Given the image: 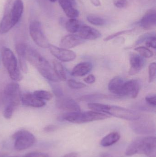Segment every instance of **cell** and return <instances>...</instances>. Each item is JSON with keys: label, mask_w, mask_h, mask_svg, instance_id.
<instances>
[{"label": "cell", "mask_w": 156, "mask_h": 157, "mask_svg": "<svg viewBox=\"0 0 156 157\" xmlns=\"http://www.w3.org/2000/svg\"><path fill=\"white\" fill-rule=\"evenodd\" d=\"M63 157H79V155L78 153L72 152L66 154Z\"/></svg>", "instance_id": "obj_43"}, {"label": "cell", "mask_w": 156, "mask_h": 157, "mask_svg": "<svg viewBox=\"0 0 156 157\" xmlns=\"http://www.w3.org/2000/svg\"></svg>", "instance_id": "obj_48"}, {"label": "cell", "mask_w": 156, "mask_h": 157, "mask_svg": "<svg viewBox=\"0 0 156 157\" xmlns=\"http://www.w3.org/2000/svg\"><path fill=\"white\" fill-rule=\"evenodd\" d=\"M12 137L14 140L15 149L18 151L27 149L35 143L34 136L26 130H19L16 132Z\"/></svg>", "instance_id": "obj_6"}, {"label": "cell", "mask_w": 156, "mask_h": 157, "mask_svg": "<svg viewBox=\"0 0 156 157\" xmlns=\"http://www.w3.org/2000/svg\"><path fill=\"white\" fill-rule=\"evenodd\" d=\"M78 32L79 36L84 40H94L101 36V34L98 30L89 26L82 25Z\"/></svg>", "instance_id": "obj_19"}, {"label": "cell", "mask_w": 156, "mask_h": 157, "mask_svg": "<svg viewBox=\"0 0 156 157\" xmlns=\"http://www.w3.org/2000/svg\"><path fill=\"white\" fill-rule=\"evenodd\" d=\"M156 14L155 10L150 9L146 12L139 22L141 27L144 29H150L156 25Z\"/></svg>", "instance_id": "obj_18"}, {"label": "cell", "mask_w": 156, "mask_h": 157, "mask_svg": "<svg viewBox=\"0 0 156 157\" xmlns=\"http://www.w3.org/2000/svg\"><path fill=\"white\" fill-rule=\"evenodd\" d=\"M111 117L109 114L91 111L87 112H67L59 117L60 121H66L74 124L86 123L95 121H101Z\"/></svg>", "instance_id": "obj_3"}, {"label": "cell", "mask_w": 156, "mask_h": 157, "mask_svg": "<svg viewBox=\"0 0 156 157\" xmlns=\"http://www.w3.org/2000/svg\"><path fill=\"white\" fill-rule=\"evenodd\" d=\"M108 105L101 103L90 102L88 104V107L89 109L92 110L93 111L105 113Z\"/></svg>", "instance_id": "obj_28"}, {"label": "cell", "mask_w": 156, "mask_h": 157, "mask_svg": "<svg viewBox=\"0 0 156 157\" xmlns=\"http://www.w3.org/2000/svg\"><path fill=\"white\" fill-rule=\"evenodd\" d=\"M57 108L68 112H75L81 111L80 107L78 103L74 100L69 98H58L56 101Z\"/></svg>", "instance_id": "obj_12"}, {"label": "cell", "mask_w": 156, "mask_h": 157, "mask_svg": "<svg viewBox=\"0 0 156 157\" xmlns=\"http://www.w3.org/2000/svg\"><path fill=\"white\" fill-rule=\"evenodd\" d=\"M53 93L58 98L63 97V93L61 88L58 86L53 85L52 86Z\"/></svg>", "instance_id": "obj_37"}, {"label": "cell", "mask_w": 156, "mask_h": 157, "mask_svg": "<svg viewBox=\"0 0 156 157\" xmlns=\"http://www.w3.org/2000/svg\"><path fill=\"white\" fill-rule=\"evenodd\" d=\"M22 0H7L0 23V34L9 32L19 22L24 11Z\"/></svg>", "instance_id": "obj_1"}, {"label": "cell", "mask_w": 156, "mask_h": 157, "mask_svg": "<svg viewBox=\"0 0 156 157\" xmlns=\"http://www.w3.org/2000/svg\"><path fill=\"white\" fill-rule=\"evenodd\" d=\"M58 127L56 125L50 124L47 125L44 128V130L46 132H55L57 130Z\"/></svg>", "instance_id": "obj_41"}, {"label": "cell", "mask_w": 156, "mask_h": 157, "mask_svg": "<svg viewBox=\"0 0 156 157\" xmlns=\"http://www.w3.org/2000/svg\"><path fill=\"white\" fill-rule=\"evenodd\" d=\"M109 98V97L108 96L104 94L95 93V94H89V95L82 96L79 98V100L81 101H92L97 100Z\"/></svg>", "instance_id": "obj_26"}, {"label": "cell", "mask_w": 156, "mask_h": 157, "mask_svg": "<svg viewBox=\"0 0 156 157\" xmlns=\"http://www.w3.org/2000/svg\"><path fill=\"white\" fill-rule=\"evenodd\" d=\"M96 78L93 75H90L84 79V81L87 84H92L95 82Z\"/></svg>", "instance_id": "obj_42"}, {"label": "cell", "mask_w": 156, "mask_h": 157, "mask_svg": "<svg viewBox=\"0 0 156 157\" xmlns=\"http://www.w3.org/2000/svg\"><path fill=\"white\" fill-rule=\"evenodd\" d=\"M46 157H49V156L48 155Z\"/></svg>", "instance_id": "obj_47"}, {"label": "cell", "mask_w": 156, "mask_h": 157, "mask_svg": "<svg viewBox=\"0 0 156 157\" xmlns=\"http://www.w3.org/2000/svg\"><path fill=\"white\" fill-rule=\"evenodd\" d=\"M130 69L129 71L130 75H135L138 73L145 65L144 58L139 54L132 53L130 57Z\"/></svg>", "instance_id": "obj_14"}, {"label": "cell", "mask_w": 156, "mask_h": 157, "mask_svg": "<svg viewBox=\"0 0 156 157\" xmlns=\"http://www.w3.org/2000/svg\"><path fill=\"white\" fill-rule=\"evenodd\" d=\"M132 122L131 128L137 134L147 135L155 132L154 122L149 117L141 115L139 119Z\"/></svg>", "instance_id": "obj_5"}, {"label": "cell", "mask_w": 156, "mask_h": 157, "mask_svg": "<svg viewBox=\"0 0 156 157\" xmlns=\"http://www.w3.org/2000/svg\"><path fill=\"white\" fill-rule=\"evenodd\" d=\"M146 101L148 105L155 107L156 105V96L155 95H149L145 98Z\"/></svg>", "instance_id": "obj_38"}, {"label": "cell", "mask_w": 156, "mask_h": 157, "mask_svg": "<svg viewBox=\"0 0 156 157\" xmlns=\"http://www.w3.org/2000/svg\"><path fill=\"white\" fill-rule=\"evenodd\" d=\"M24 56L25 59L35 67L39 72L50 64L37 51L27 44L25 47Z\"/></svg>", "instance_id": "obj_7"}, {"label": "cell", "mask_w": 156, "mask_h": 157, "mask_svg": "<svg viewBox=\"0 0 156 157\" xmlns=\"http://www.w3.org/2000/svg\"><path fill=\"white\" fill-rule=\"evenodd\" d=\"M21 97L20 87L17 83L11 82L5 86L4 90L3 99L6 105L17 107L21 101Z\"/></svg>", "instance_id": "obj_9"}, {"label": "cell", "mask_w": 156, "mask_h": 157, "mask_svg": "<svg viewBox=\"0 0 156 157\" xmlns=\"http://www.w3.org/2000/svg\"><path fill=\"white\" fill-rule=\"evenodd\" d=\"M140 90V84L136 79L125 81L123 88L122 97H129L135 98L139 94Z\"/></svg>", "instance_id": "obj_13"}, {"label": "cell", "mask_w": 156, "mask_h": 157, "mask_svg": "<svg viewBox=\"0 0 156 157\" xmlns=\"http://www.w3.org/2000/svg\"><path fill=\"white\" fill-rule=\"evenodd\" d=\"M29 30L32 40L37 45L43 48H49L50 44L44 34L41 23L39 21L35 20L31 21Z\"/></svg>", "instance_id": "obj_8"}, {"label": "cell", "mask_w": 156, "mask_h": 157, "mask_svg": "<svg viewBox=\"0 0 156 157\" xmlns=\"http://www.w3.org/2000/svg\"><path fill=\"white\" fill-rule=\"evenodd\" d=\"M16 107L13 105H6L4 111V117L7 120L11 119Z\"/></svg>", "instance_id": "obj_33"}, {"label": "cell", "mask_w": 156, "mask_h": 157, "mask_svg": "<svg viewBox=\"0 0 156 157\" xmlns=\"http://www.w3.org/2000/svg\"><path fill=\"white\" fill-rule=\"evenodd\" d=\"M21 101L23 105L27 107L41 108L45 105L46 102L40 99L32 93H25L21 97Z\"/></svg>", "instance_id": "obj_16"}, {"label": "cell", "mask_w": 156, "mask_h": 157, "mask_svg": "<svg viewBox=\"0 0 156 157\" xmlns=\"http://www.w3.org/2000/svg\"><path fill=\"white\" fill-rule=\"evenodd\" d=\"M92 69V64L90 63H81L74 67L71 75L74 77H82L89 74Z\"/></svg>", "instance_id": "obj_21"}, {"label": "cell", "mask_w": 156, "mask_h": 157, "mask_svg": "<svg viewBox=\"0 0 156 157\" xmlns=\"http://www.w3.org/2000/svg\"><path fill=\"white\" fill-rule=\"evenodd\" d=\"M125 154L128 156L144 155L148 157H156L155 136H148L134 139L126 148Z\"/></svg>", "instance_id": "obj_2"}, {"label": "cell", "mask_w": 156, "mask_h": 157, "mask_svg": "<svg viewBox=\"0 0 156 157\" xmlns=\"http://www.w3.org/2000/svg\"><path fill=\"white\" fill-rule=\"evenodd\" d=\"M125 80L119 76L114 77L109 82L108 89L113 94L122 97L123 88Z\"/></svg>", "instance_id": "obj_20"}, {"label": "cell", "mask_w": 156, "mask_h": 157, "mask_svg": "<svg viewBox=\"0 0 156 157\" xmlns=\"http://www.w3.org/2000/svg\"><path fill=\"white\" fill-rule=\"evenodd\" d=\"M121 137V135L118 132H111L101 139L100 142V144L103 147L111 146L119 142Z\"/></svg>", "instance_id": "obj_23"}, {"label": "cell", "mask_w": 156, "mask_h": 157, "mask_svg": "<svg viewBox=\"0 0 156 157\" xmlns=\"http://www.w3.org/2000/svg\"><path fill=\"white\" fill-rule=\"evenodd\" d=\"M48 155L40 152H31L25 155L24 157H46Z\"/></svg>", "instance_id": "obj_40"}, {"label": "cell", "mask_w": 156, "mask_h": 157, "mask_svg": "<svg viewBox=\"0 0 156 157\" xmlns=\"http://www.w3.org/2000/svg\"><path fill=\"white\" fill-rule=\"evenodd\" d=\"M132 29H130V30H122V31L116 32V33L112 34V35H110V36H108L107 37L105 38L104 40V41H109V40H111L113 39L114 38L117 37L118 36L126 34V33H130V32H132Z\"/></svg>", "instance_id": "obj_34"}, {"label": "cell", "mask_w": 156, "mask_h": 157, "mask_svg": "<svg viewBox=\"0 0 156 157\" xmlns=\"http://www.w3.org/2000/svg\"><path fill=\"white\" fill-rule=\"evenodd\" d=\"M60 5L66 13L71 18H76L79 16V12L74 7L75 0H58Z\"/></svg>", "instance_id": "obj_17"}, {"label": "cell", "mask_w": 156, "mask_h": 157, "mask_svg": "<svg viewBox=\"0 0 156 157\" xmlns=\"http://www.w3.org/2000/svg\"><path fill=\"white\" fill-rule=\"evenodd\" d=\"M114 5L117 8H123L127 6L128 2L126 0H116L114 2Z\"/></svg>", "instance_id": "obj_39"}, {"label": "cell", "mask_w": 156, "mask_h": 157, "mask_svg": "<svg viewBox=\"0 0 156 157\" xmlns=\"http://www.w3.org/2000/svg\"><path fill=\"white\" fill-rule=\"evenodd\" d=\"M85 40L79 35L71 34L62 38L60 40V46L63 48L70 49L75 48L84 43Z\"/></svg>", "instance_id": "obj_15"}, {"label": "cell", "mask_w": 156, "mask_h": 157, "mask_svg": "<svg viewBox=\"0 0 156 157\" xmlns=\"http://www.w3.org/2000/svg\"><path fill=\"white\" fill-rule=\"evenodd\" d=\"M146 45L147 47L149 48H153L156 49V36H152L148 39L146 41Z\"/></svg>", "instance_id": "obj_36"}, {"label": "cell", "mask_w": 156, "mask_h": 157, "mask_svg": "<svg viewBox=\"0 0 156 157\" xmlns=\"http://www.w3.org/2000/svg\"><path fill=\"white\" fill-rule=\"evenodd\" d=\"M154 35H155V33H147L142 35L138 39L137 41L136 42V45H139V44L143 43L144 41H146L150 37L154 36Z\"/></svg>", "instance_id": "obj_35"}, {"label": "cell", "mask_w": 156, "mask_h": 157, "mask_svg": "<svg viewBox=\"0 0 156 157\" xmlns=\"http://www.w3.org/2000/svg\"><path fill=\"white\" fill-rule=\"evenodd\" d=\"M105 113L112 115L116 118L127 121H132L137 120L141 117V114L134 111L117 106L108 105Z\"/></svg>", "instance_id": "obj_10"}, {"label": "cell", "mask_w": 156, "mask_h": 157, "mask_svg": "<svg viewBox=\"0 0 156 157\" xmlns=\"http://www.w3.org/2000/svg\"><path fill=\"white\" fill-rule=\"evenodd\" d=\"M53 70L59 80L66 81L67 80V74L62 64L56 60L53 61Z\"/></svg>", "instance_id": "obj_24"}, {"label": "cell", "mask_w": 156, "mask_h": 157, "mask_svg": "<svg viewBox=\"0 0 156 157\" xmlns=\"http://www.w3.org/2000/svg\"><path fill=\"white\" fill-rule=\"evenodd\" d=\"M51 2H55L57 1V0H49Z\"/></svg>", "instance_id": "obj_45"}, {"label": "cell", "mask_w": 156, "mask_h": 157, "mask_svg": "<svg viewBox=\"0 0 156 157\" xmlns=\"http://www.w3.org/2000/svg\"><path fill=\"white\" fill-rule=\"evenodd\" d=\"M135 50L139 53V55L142 57L146 58H152L154 56V53L152 51L146 47H139L136 48Z\"/></svg>", "instance_id": "obj_30"}, {"label": "cell", "mask_w": 156, "mask_h": 157, "mask_svg": "<svg viewBox=\"0 0 156 157\" xmlns=\"http://www.w3.org/2000/svg\"><path fill=\"white\" fill-rule=\"evenodd\" d=\"M49 48L52 55L60 61L68 62L76 59V54L72 51L58 48L51 44L49 45Z\"/></svg>", "instance_id": "obj_11"}, {"label": "cell", "mask_w": 156, "mask_h": 157, "mask_svg": "<svg viewBox=\"0 0 156 157\" xmlns=\"http://www.w3.org/2000/svg\"><path fill=\"white\" fill-rule=\"evenodd\" d=\"M35 96L42 100L49 101L53 97L52 93L48 91L44 90H36L34 92Z\"/></svg>", "instance_id": "obj_27"}, {"label": "cell", "mask_w": 156, "mask_h": 157, "mask_svg": "<svg viewBox=\"0 0 156 157\" xmlns=\"http://www.w3.org/2000/svg\"><path fill=\"white\" fill-rule=\"evenodd\" d=\"M67 85L70 88L72 89H81L86 87V84L81 82L76 81L74 79H69L67 81Z\"/></svg>", "instance_id": "obj_31"}, {"label": "cell", "mask_w": 156, "mask_h": 157, "mask_svg": "<svg viewBox=\"0 0 156 157\" xmlns=\"http://www.w3.org/2000/svg\"><path fill=\"white\" fill-rule=\"evenodd\" d=\"M87 20L92 25L96 26H102L105 23L103 18L95 15H89L87 17Z\"/></svg>", "instance_id": "obj_29"}, {"label": "cell", "mask_w": 156, "mask_h": 157, "mask_svg": "<svg viewBox=\"0 0 156 157\" xmlns=\"http://www.w3.org/2000/svg\"><path fill=\"white\" fill-rule=\"evenodd\" d=\"M26 45L24 43H18L16 45V51L18 55V61L20 69L24 73L28 71V67L26 63V60L24 56V51Z\"/></svg>", "instance_id": "obj_22"}, {"label": "cell", "mask_w": 156, "mask_h": 157, "mask_svg": "<svg viewBox=\"0 0 156 157\" xmlns=\"http://www.w3.org/2000/svg\"><path fill=\"white\" fill-rule=\"evenodd\" d=\"M156 71V63L155 62L152 63L149 65L148 69V75H149V83L153 82L155 78Z\"/></svg>", "instance_id": "obj_32"}, {"label": "cell", "mask_w": 156, "mask_h": 157, "mask_svg": "<svg viewBox=\"0 0 156 157\" xmlns=\"http://www.w3.org/2000/svg\"><path fill=\"white\" fill-rule=\"evenodd\" d=\"M82 26V23L79 21L74 18L69 19L65 24V27L67 30L68 32L72 33L78 32Z\"/></svg>", "instance_id": "obj_25"}, {"label": "cell", "mask_w": 156, "mask_h": 157, "mask_svg": "<svg viewBox=\"0 0 156 157\" xmlns=\"http://www.w3.org/2000/svg\"><path fill=\"white\" fill-rule=\"evenodd\" d=\"M1 59L10 78L14 81H21L23 79V75L19 70L17 59L13 52L10 49L4 47L2 50Z\"/></svg>", "instance_id": "obj_4"}, {"label": "cell", "mask_w": 156, "mask_h": 157, "mask_svg": "<svg viewBox=\"0 0 156 157\" xmlns=\"http://www.w3.org/2000/svg\"><path fill=\"white\" fill-rule=\"evenodd\" d=\"M0 63H1V57H0Z\"/></svg>", "instance_id": "obj_46"}, {"label": "cell", "mask_w": 156, "mask_h": 157, "mask_svg": "<svg viewBox=\"0 0 156 157\" xmlns=\"http://www.w3.org/2000/svg\"><path fill=\"white\" fill-rule=\"evenodd\" d=\"M92 4L94 6H99L101 5V2L100 0H90Z\"/></svg>", "instance_id": "obj_44"}]
</instances>
